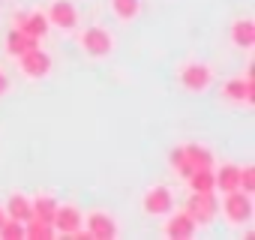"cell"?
<instances>
[{"label":"cell","instance_id":"4","mask_svg":"<svg viewBox=\"0 0 255 240\" xmlns=\"http://www.w3.org/2000/svg\"><path fill=\"white\" fill-rule=\"evenodd\" d=\"M81 45L87 48V54L102 57V54H108V51H111V36H108L102 27H90V30H84Z\"/></svg>","mask_w":255,"mask_h":240},{"label":"cell","instance_id":"12","mask_svg":"<svg viewBox=\"0 0 255 240\" xmlns=\"http://www.w3.org/2000/svg\"><path fill=\"white\" fill-rule=\"evenodd\" d=\"M6 48H9V54L12 57H21V54H27L30 48H36V36H27L24 30H12L9 33V39H6Z\"/></svg>","mask_w":255,"mask_h":240},{"label":"cell","instance_id":"18","mask_svg":"<svg viewBox=\"0 0 255 240\" xmlns=\"http://www.w3.org/2000/svg\"><path fill=\"white\" fill-rule=\"evenodd\" d=\"M6 210H9V219H18V222H27V219H30V204H27V198H21V195H12Z\"/></svg>","mask_w":255,"mask_h":240},{"label":"cell","instance_id":"2","mask_svg":"<svg viewBox=\"0 0 255 240\" xmlns=\"http://www.w3.org/2000/svg\"><path fill=\"white\" fill-rule=\"evenodd\" d=\"M186 213L195 219V222H210L213 213H216V198L213 192H192L189 204H186Z\"/></svg>","mask_w":255,"mask_h":240},{"label":"cell","instance_id":"11","mask_svg":"<svg viewBox=\"0 0 255 240\" xmlns=\"http://www.w3.org/2000/svg\"><path fill=\"white\" fill-rule=\"evenodd\" d=\"M168 237L171 240H189L192 237V231H195V219L189 216V213H180V216H174L171 222H168Z\"/></svg>","mask_w":255,"mask_h":240},{"label":"cell","instance_id":"8","mask_svg":"<svg viewBox=\"0 0 255 240\" xmlns=\"http://www.w3.org/2000/svg\"><path fill=\"white\" fill-rule=\"evenodd\" d=\"M51 225H57V231H63V234H75L78 225H81V213L75 207H57Z\"/></svg>","mask_w":255,"mask_h":240},{"label":"cell","instance_id":"24","mask_svg":"<svg viewBox=\"0 0 255 240\" xmlns=\"http://www.w3.org/2000/svg\"><path fill=\"white\" fill-rule=\"evenodd\" d=\"M3 219H6V216H3V210H0V225H3Z\"/></svg>","mask_w":255,"mask_h":240},{"label":"cell","instance_id":"14","mask_svg":"<svg viewBox=\"0 0 255 240\" xmlns=\"http://www.w3.org/2000/svg\"><path fill=\"white\" fill-rule=\"evenodd\" d=\"M216 186H219L222 192H234V189H240V168H234V165H225V168H219Z\"/></svg>","mask_w":255,"mask_h":240},{"label":"cell","instance_id":"9","mask_svg":"<svg viewBox=\"0 0 255 240\" xmlns=\"http://www.w3.org/2000/svg\"><path fill=\"white\" fill-rule=\"evenodd\" d=\"M144 207H147V213H153V216L168 213V207H171V192H168L165 186L150 189V192H147V198H144Z\"/></svg>","mask_w":255,"mask_h":240},{"label":"cell","instance_id":"5","mask_svg":"<svg viewBox=\"0 0 255 240\" xmlns=\"http://www.w3.org/2000/svg\"><path fill=\"white\" fill-rule=\"evenodd\" d=\"M21 69L30 78H39V75H45L51 69V57L45 51H39V48H30L27 54H21Z\"/></svg>","mask_w":255,"mask_h":240},{"label":"cell","instance_id":"10","mask_svg":"<svg viewBox=\"0 0 255 240\" xmlns=\"http://www.w3.org/2000/svg\"><path fill=\"white\" fill-rule=\"evenodd\" d=\"M87 234L96 237V240H108V237L117 234V228H114V222H111L105 213H93V216L87 219Z\"/></svg>","mask_w":255,"mask_h":240},{"label":"cell","instance_id":"6","mask_svg":"<svg viewBox=\"0 0 255 240\" xmlns=\"http://www.w3.org/2000/svg\"><path fill=\"white\" fill-rule=\"evenodd\" d=\"M15 27L18 30H24L27 36H45L48 33V18L42 15V12H30V15H18L15 18Z\"/></svg>","mask_w":255,"mask_h":240},{"label":"cell","instance_id":"15","mask_svg":"<svg viewBox=\"0 0 255 240\" xmlns=\"http://www.w3.org/2000/svg\"><path fill=\"white\" fill-rule=\"evenodd\" d=\"M189 183H192V192H213L216 177L210 174V168H198L189 174Z\"/></svg>","mask_w":255,"mask_h":240},{"label":"cell","instance_id":"19","mask_svg":"<svg viewBox=\"0 0 255 240\" xmlns=\"http://www.w3.org/2000/svg\"><path fill=\"white\" fill-rule=\"evenodd\" d=\"M27 222H30V225L24 228V237H36V240H48V237L54 234V228H51L48 222H42V219H33V216H30Z\"/></svg>","mask_w":255,"mask_h":240},{"label":"cell","instance_id":"22","mask_svg":"<svg viewBox=\"0 0 255 240\" xmlns=\"http://www.w3.org/2000/svg\"><path fill=\"white\" fill-rule=\"evenodd\" d=\"M240 189L243 192H255V168H243L240 171Z\"/></svg>","mask_w":255,"mask_h":240},{"label":"cell","instance_id":"21","mask_svg":"<svg viewBox=\"0 0 255 240\" xmlns=\"http://www.w3.org/2000/svg\"><path fill=\"white\" fill-rule=\"evenodd\" d=\"M111 3H114V9H117L120 18H132L138 12V0H111Z\"/></svg>","mask_w":255,"mask_h":240},{"label":"cell","instance_id":"3","mask_svg":"<svg viewBox=\"0 0 255 240\" xmlns=\"http://www.w3.org/2000/svg\"><path fill=\"white\" fill-rule=\"evenodd\" d=\"M225 213L231 222H246L252 216V201H249V192H228L225 198Z\"/></svg>","mask_w":255,"mask_h":240},{"label":"cell","instance_id":"17","mask_svg":"<svg viewBox=\"0 0 255 240\" xmlns=\"http://www.w3.org/2000/svg\"><path fill=\"white\" fill-rule=\"evenodd\" d=\"M231 36H234V42H237V45L249 48V45L255 42V24H252V21H237Z\"/></svg>","mask_w":255,"mask_h":240},{"label":"cell","instance_id":"1","mask_svg":"<svg viewBox=\"0 0 255 240\" xmlns=\"http://www.w3.org/2000/svg\"><path fill=\"white\" fill-rule=\"evenodd\" d=\"M171 165L177 168L180 177H189L198 168H213V156H210V150H204L198 144H186L171 153Z\"/></svg>","mask_w":255,"mask_h":240},{"label":"cell","instance_id":"13","mask_svg":"<svg viewBox=\"0 0 255 240\" xmlns=\"http://www.w3.org/2000/svg\"><path fill=\"white\" fill-rule=\"evenodd\" d=\"M51 21L60 24V27H75V6L69 0H57L51 6Z\"/></svg>","mask_w":255,"mask_h":240},{"label":"cell","instance_id":"20","mask_svg":"<svg viewBox=\"0 0 255 240\" xmlns=\"http://www.w3.org/2000/svg\"><path fill=\"white\" fill-rule=\"evenodd\" d=\"M0 237L3 240H21L24 237V228H21V222L18 219H3V225H0Z\"/></svg>","mask_w":255,"mask_h":240},{"label":"cell","instance_id":"7","mask_svg":"<svg viewBox=\"0 0 255 240\" xmlns=\"http://www.w3.org/2000/svg\"><path fill=\"white\" fill-rule=\"evenodd\" d=\"M180 81H183L189 90H201V87H207V84H210V69H207V66H201V63H189V66H183Z\"/></svg>","mask_w":255,"mask_h":240},{"label":"cell","instance_id":"16","mask_svg":"<svg viewBox=\"0 0 255 240\" xmlns=\"http://www.w3.org/2000/svg\"><path fill=\"white\" fill-rule=\"evenodd\" d=\"M54 210H57V204L51 201V198H36L33 201V207H30V216L33 219H42V222H54Z\"/></svg>","mask_w":255,"mask_h":240},{"label":"cell","instance_id":"23","mask_svg":"<svg viewBox=\"0 0 255 240\" xmlns=\"http://www.w3.org/2000/svg\"><path fill=\"white\" fill-rule=\"evenodd\" d=\"M3 90H6V75L0 72V93H3Z\"/></svg>","mask_w":255,"mask_h":240}]
</instances>
